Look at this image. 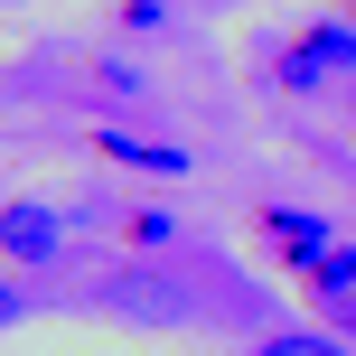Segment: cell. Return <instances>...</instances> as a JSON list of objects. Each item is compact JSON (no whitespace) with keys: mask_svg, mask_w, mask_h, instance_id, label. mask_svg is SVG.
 Returning <instances> with one entry per match:
<instances>
[{"mask_svg":"<svg viewBox=\"0 0 356 356\" xmlns=\"http://www.w3.org/2000/svg\"><path fill=\"white\" fill-rule=\"evenodd\" d=\"M328 75H356V19H319L272 56V85H291V94H319Z\"/></svg>","mask_w":356,"mask_h":356,"instance_id":"6da1fadb","label":"cell"},{"mask_svg":"<svg viewBox=\"0 0 356 356\" xmlns=\"http://www.w3.org/2000/svg\"><path fill=\"white\" fill-rule=\"evenodd\" d=\"M300 291H309V309H319L338 338H356V244H347V234H338V244H328L319 263L300 272Z\"/></svg>","mask_w":356,"mask_h":356,"instance_id":"7a4b0ae2","label":"cell"},{"mask_svg":"<svg viewBox=\"0 0 356 356\" xmlns=\"http://www.w3.org/2000/svg\"><path fill=\"white\" fill-rule=\"evenodd\" d=\"M0 234H10V263H19V272H47L56 244H66L56 207H38V197H10V207H0Z\"/></svg>","mask_w":356,"mask_h":356,"instance_id":"3957f363","label":"cell"},{"mask_svg":"<svg viewBox=\"0 0 356 356\" xmlns=\"http://www.w3.org/2000/svg\"><path fill=\"white\" fill-rule=\"evenodd\" d=\"M263 244L282 253L291 272H309L328 244H338V225H328V216H309V207H263Z\"/></svg>","mask_w":356,"mask_h":356,"instance_id":"277c9868","label":"cell"},{"mask_svg":"<svg viewBox=\"0 0 356 356\" xmlns=\"http://www.w3.org/2000/svg\"><path fill=\"white\" fill-rule=\"evenodd\" d=\"M94 150L104 160H122V169H150V178H188V141H141V131H94Z\"/></svg>","mask_w":356,"mask_h":356,"instance_id":"5b68a950","label":"cell"},{"mask_svg":"<svg viewBox=\"0 0 356 356\" xmlns=\"http://www.w3.org/2000/svg\"><path fill=\"white\" fill-rule=\"evenodd\" d=\"M253 356H347V338L338 328H282V338H263Z\"/></svg>","mask_w":356,"mask_h":356,"instance_id":"8992f818","label":"cell"},{"mask_svg":"<svg viewBox=\"0 0 356 356\" xmlns=\"http://www.w3.org/2000/svg\"><path fill=\"white\" fill-rule=\"evenodd\" d=\"M122 225H131V244H169V234H178V216H169V207H131Z\"/></svg>","mask_w":356,"mask_h":356,"instance_id":"52a82bcc","label":"cell"},{"mask_svg":"<svg viewBox=\"0 0 356 356\" xmlns=\"http://www.w3.org/2000/svg\"><path fill=\"white\" fill-rule=\"evenodd\" d=\"M29 309H38L29 291H19V282H0V328H19V319H29Z\"/></svg>","mask_w":356,"mask_h":356,"instance_id":"ba28073f","label":"cell"},{"mask_svg":"<svg viewBox=\"0 0 356 356\" xmlns=\"http://www.w3.org/2000/svg\"><path fill=\"white\" fill-rule=\"evenodd\" d=\"M0 263H10V234H0Z\"/></svg>","mask_w":356,"mask_h":356,"instance_id":"9c48e42d","label":"cell"},{"mask_svg":"<svg viewBox=\"0 0 356 356\" xmlns=\"http://www.w3.org/2000/svg\"><path fill=\"white\" fill-rule=\"evenodd\" d=\"M347 131H356V104H347Z\"/></svg>","mask_w":356,"mask_h":356,"instance_id":"30bf717a","label":"cell"},{"mask_svg":"<svg viewBox=\"0 0 356 356\" xmlns=\"http://www.w3.org/2000/svg\"><path fill=\"white\" fill-rule=\"evenodd\" d=\"M347 19H356V0H347Z\"/></svg>","mask_w":356,"mask_h":356,"instance_id":"8fae6325","label":"cell"}]
</instances>
